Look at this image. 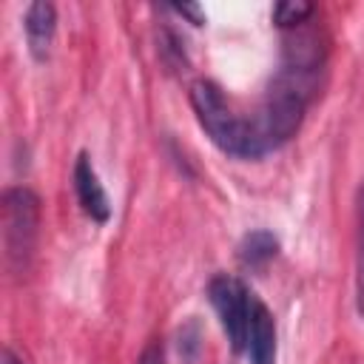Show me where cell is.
Wrapping results in <instances>:
<instances>
[{"mask_svg":"<svg viewBox=\"0 0 364 364\" xmlns=\"http://www.w3.org/2000/svg\"><path fill=\"white\" fill-rule=\"evenodd\" d=\"M321 68H324V48L316 34H299L284 43L282 68L276 71L262 108L250 119L264 154L276 151L299 131L304 111L318 91Z\"/></svg>","mask_w":364,"mask_h":364,"instance_id":"obj_1","label":"cell"},{"mask_svg":"<svg viewBox=\"0 0 364 364\" xmlns=\"http://www.w3.org/2000/svg\"><path fill=\"white\" fill-rule=\"evenodd\" d=\"M191 108L199 119V125L205 128V134L210 136V142L236 156V159H259L264 156L259 139H256V131H253V122L239 117L230 102L225 100L222 88L210 80H196L191 85Z\"/></svg>","mask_w":364,"mask_h":364,"instance_id":"obj_2","label":"cell"},{"mask_svg":"<svg viewBox=\"0 0 364 364\" xmlns=\"http://www.w3.org/2000/svg\"><path fill=\"white\" fill-rule=\"evenodd\" d=\"M3 210V264L11 276H26L40 233V196L28 185H11L0 199Z\"/></svg>","mask_w":364,"mask_h":364,"instance_id":"obj_3","label":"cell"},{"mask_svg":"<svg viewBox=\"0 0 364 364\" xmlns=\"http://www.w3.org/2000/svg\"><path fill=\"white\" fill-rule=\"evenodd\" d=\"M208 299L219 316V324L233 347V353H242L247 347V330H250V310H253V293L228 273H219L208 282Z\"/></svg>","mask_w":364,"mask_h":364,"instance_id":"obj_4","label":"cell"},{"mask_svg":"<svg viewBox=\"0 0 364 364\" xmlns=\"http://www.w3.org/2000/svg\"><path fill=\"white\" fill-rule=\"evenodd\" d=\"M71 179H74V193H77V202L80 208L100 225H105L111 219V199L94 171V162L85 151L77 154L74 159V171H71Z\"/></svg>","mask_w":364,"mask_h":364,"instance_id":"obj_5","label":"cell"},{"mask_svg":"<svg viewBox=\"0 0 364 364\" xmlns=\"http://www.w3.org/2000/svg\"><path fill=\"white\" fill-rule=\"evenodd\" d=\"M23 31H26V43L34 60H46L57 34V9L48 0H34L26 6L23 14Z\"/></svg>","mask_w":364,"mask_h":364,"instance_id":"obj_6","label":"cell"},{"mask_svg":"<svg viewBox=\"0 0 364 364\" xmlns=\"http://www.w3.org/2000/svg\"><path fill=\"white\" fill-rule=\"evenodd\" d=\"M247 358L250 364H276V321L264 301L253 296L250 330H247Z\"/></svg>","mask_w":364,"mask_h":364,"instance_id":"obj_7","label":"cell"},{"mask_svg":"<svg viewBox=\"0 0 364 364\" xmlns=\"http://www.w3.org/2000/svg\"><path fill=\"white\" fill-rule=\"evenodd\" d=\"M276 253H279V239H276L270 230H264V228L245 233L242 242H239V247H236V259H239V264L247 267V270H262V267H267V264L276 259Z\"/></svg>","mask_w":364,"mask_h":364,"instance_id":"obj_8","label":"cell"},{"mask_svg":"<svg viewBox=\"0 0 364 364\" xmlns=\"http://www.w3.org/2000/svg\"><path fill=\"white\" fill-rule=\"evenodd\" d=\"M313 11H316V6L307 0H279L270 14H273V23L279 28H296V26L307 23Z\"/></svg>","mask_w":364,"mask_h":364,"instance_id":"obj_9","label":"cell"},{"mask_svg":"<svg viewBox=\"0 0 364 364\" xmlns=\"http://www.w3.org/2000/svg\"><path fill=\"white\" fill-rule=\"evenodd\" d=\"M355 307L364 318V185L358 193V236H355Z\"/></svg>","mask_w":364,"mask_h":364,"instance_id":"obj_10","label":"cell"},{"mask_svg":"<svg viewBox=\"0 0 364 364\" xmlns=\"http://www.w3.org/2000/svg\"><path fill=\"white\" fill-rule=\"evenodd\" d=\"M136 364H165V347H162V341H159V338H151V341L142 347Z\"/></svg>","mask_w":364,"mask_h":364,"instance_id":"obj_11","label":"cell"},{"mask_svg":"<svg viewBox=\"0 0 364 364\" xmlns=\"http://www.w3.org/2000/svg\"><path fill=\"white\" fill-rule=\"evenodd\" d=\"M176 14H182V17H191V23L193 26H202L205 23V9L202 6H196V3H182V6H171Z\"/></svg>","mask_w":364,"mask_h":364,"instance_id":"obj_12","label":"cell"},{"mask_svg":"<svg viewBox=\"0 0 364 364\" xmlns=\"http://www.w3.org/2000/svg\"><path fill=\"white\" fill-rule=\"evenodd\" d=\"M0 364H23V361H20L9 347H3V350H0Z\"/></svg>","mask_w":364,"mask_h":364,"instance_id":"obj_13","label":"cell"}]
</instances>
